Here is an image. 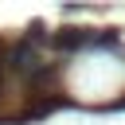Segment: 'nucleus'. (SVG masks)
Wrapping results in <instances>:
<instances>
[{"instance_id": "nucleus-1", "label": "nucleus", "mask_w": 125, "mask_h": 125, "mask_svg": "<svg viewBox=\"0 0 125 125\" xmlns=\"http://www.w3.org/2000/svg\"><path fill=\"white\" fill-rule=\"evenodd\" d=\"M8 70H12V74H20L23 82H39V78L47 74L43 47H39V43H31L27 35H23V39H16V43L8 47Z\"/></svg>"}, {"instance_id": "nucleus-2", "label": "nucleus", "mask_w": 125, "mask_h": 125, "mask_svg": "<svg viewBox=\"0 0 125 125\" xmlns=\"http://www.w3.org/2000/svg\"><path fill=\"white\" fill-rule=\"evenodd\" d=\"M117 43V35L113 31H102V35H94L90 27H62V31H55L51 35V47H59V51H82V47H113Z\"/></svg>"}, {"instance_id": "nucleus-3", "label": "nucleus", "mask_w": 125, "mask_h": 125, "mask_svg": "<svg viewBox=\"0 0 125 125\" xmlns=\"http://www.w3.org/2000/svg\"><path fill=\"white\" fill-rule=\"evenodd\" d=\"M4 51H8V47H4V43H0V55H4Z\"/></svg>"}]
</instances>
